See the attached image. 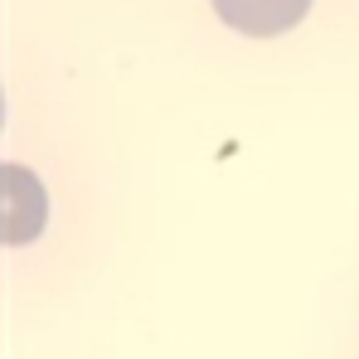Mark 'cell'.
<instances>
[{
    "label": "cell",
    "instance_id": "6da1fadb",
    "mask_svg": "<svg viewBox=\"0 0 359 359\" xmlns=\"http://www.w3.org/2000/svg\"><path fill=\"white\" fill-rule=\"evenodd\" d=\"M214 10L229 29L267 39V34H287L292 25H301L311 0H214Z\"/></svg>",
    "mask_w": 359,
    "mask_h": 359
},
{
    "label": "cell",
    "instance_id": "7a4b0ae2",
    "mask_svg": "<svg viewBox=\"0 0 359 359\" xmlns=\"http://www.w3.org/2000/svg\"><path fill=\"white\" fill-rule=\"evenodd\" d=\"M44 214H49V199L34 170L5 165V243H29L44 229Z\"/></svg>",
    "mask_w": 359,
    "mask_h": 359
}]
</instances>
